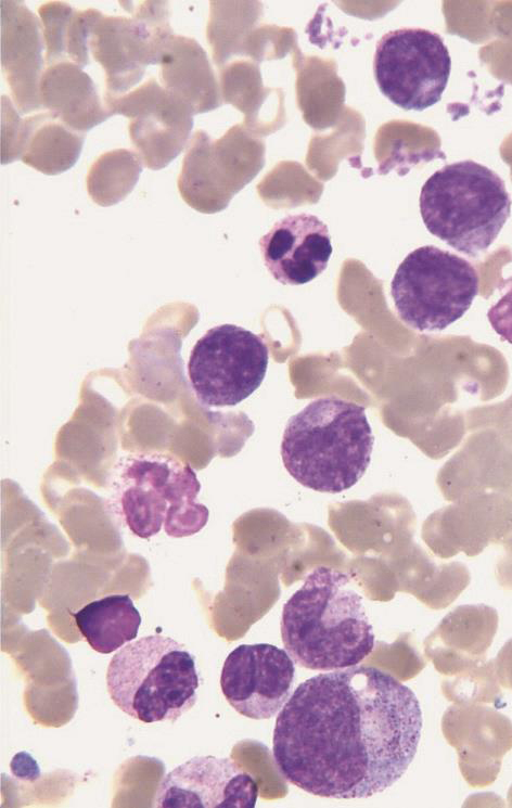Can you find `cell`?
Wrapping results in <instances>:
<instances>
[{
    "mask_svg": "<svg viewBox=\"0 0 512 808\" xmlns=\"http://www.w3.org/2000/svg\"><path fill=\"white\" fill-rule=\"evenodd\" d=\"M422 711L410 688L371 666L302 682L280 710L272 755L282 777L319 797H371L413 760Z\"/></svg>",
    "mask_w": 512,
    "mask_h": 808,
    "instance_id": "6da1fadb",
    "label": "cell"
},
{
    "mask_svg": "<svg viewBox=\"0 0 512 808\" xmlns=\"http://www.w3.org/2000/svg\"><path fill=\"white\" fill-rule=\"evenodd\" d=\"M280 630L292 659L311 670L356 666L375 646L361 595L346 574L328 566L310 572L283 605Z\"/></svg>",
    "mask_w": 512,
    "mask_h": 808,
    "instance_id": "7a4b0ae2",
    "label": "cell"
},
{
    "mask_svg": "<svg viewBox=\"0 0 512 808\" xmlns=\"http://www.w3.org/2000/svg\"><path fill=\"white\" fill-rule=\"evenodd\" d=\"M373 443L364 407L324 397L312 400L289 420L281 457L287 473L300 485L338 493L363 476Z\"/></svg>",
    "mask_w": 512,
    "mask_h": 808,
    "instance_id": "3957f363",
    "label": "cell"
},
{
    "mask_svg": "<svg viewBox=\"0 0 512 808\" xmlns=\"http://www.w3.org/2000/svg\"><path fill=\"white\" fill-rule=\"evenodd\" d=\"M108 505L137 537L149 539L162 529L174 538L201 531L208 509L196 502L201 484L194 470L169 453L123 454L108 477Z\"/></svg>",
    "mask_w": 512,
    "mask_h": 808,
    "instance_id": "277c9868",
    "label": "cell"
},
{
    "mask_svg": "<svg viewBox=\"0 0 512 808\" xmlns=\"http://www.w3.org/2000/svg\"><path fill=\"white\" fill-rule=\"evenodd\" d=\"M419 205L430 233L456 251L477 257L499 235L512 203L494 170L466 159L435 171L421 188Z\"/></svg>",
    "mask_w": 512,
    "mask_h": 808,
    "instance_id": "5b68a950",
    "label": "cell"
},
{
    "mask_svg": "<svg viewBox=\"0 0 512 808\" xmlns=\"http://www.w3.org/2000/svg\"><path fill=\"white\" fill-rule=\"evenodd\" d=\"M194 655L162 634L132 640L110 660L106 688L114 704L145 723L175 722L196 703Z\"/></svg>",
    "mask_w": 512,
    "mask_h": 808,
    "instance_id": "8992f818",
    "label": "cell"
},
{
    "mask_svg": "<svg viewBox=\"0 0 512 808\" xmlns=\"http://www.w3.org/2000/svg\"><path fill=\"white\" fill-rule=\"evenodd\" d=\"M478 286V274L466 259L425 245L400 262L391 294L404 323L419 332H436L462 318Z\"/></svg>",
    "mask_w": 512,
    "mask_h": 808,
    "instance_id": "52a82bcc",
    "label": "cell"
},
{
    "mask_svg": "<svg viewBox=\"0 0 512 808\" xmlns=\"http://www.w3.org/2000/svg\"><path fill=\"white\" fill-rule=\"evenodd\" d=\"M130 16L101 14L90 38L93 59L105 72V94L133 89L151 64H159L172 35L167 1H123Z\"/></svg>",
    "mask_w": 512,
    "mask_h": 808,
    "instance_id": "ba28073f",
    "label": "cell"
},
{
    "mask_svg": "<svg viewBox=\"0 0 512 808\" xmlns=\"http://www.w3.org/2000/svg\"><path fill=\"white\" fill-rule=\"evenodd\" d=\"M450 70L448 48L437 33L404 27L386 33L376 42V85L383 95L404 110L424 111L440 101Z\"/></svg>",
    "mask_w": 512,
    "mask_h": 808,
    "instance_id": "9c48e42d",
    "label": "cell"
},
{
    "mask_svg": "<svg viewBox=\"0 0 512 808\" xmlns=\"http://www.w3.org/2000/svg\"><path fill=\"white\" fill-rule=\"evenodd\" d=\"M269 362L265 341L235 324L209 329L193 346L188 375L196 398L208 407H231L263 383Z\"/></svg>",
    "mask_w": 512,
    "mask_h": 808,
    "instance_id": "30bf717a",
    "label": "cell"
},
{
    "mask_svg": "<svg viewBox=\"0 0 512 808\" xmlns=\"http://www.w3.org/2000/svg\"><path fill=\"white\" fill-rule=\"evenodd\" d=\"M112 115L129 118L130 139L146 168L159 170L184 148L193 125L191 107L154 77L119 95H104Z\"/></svg>",
    "mask_w": 512,
    "mask_h": 808,
    "instance_id": "8fae6325",
    "label": "cell"
},
{
    "mask_svg": "<svg viewBox=\"0 0 512 808\" xmlns=\"http://www.w3.org/2000/svg\"><path fill=\"white\" fill-rule=\"evenodd\" d=\"M294 660L272 644H241L226 657L220 688L227 702L240 715L255 720L270 719L292 695Z\"/></svg>",
    "mask_w": 512,
    "mask_h": 808,
    "instance_id": "7c38bea8",
    "label": "cell"
},
{
    "mask_svg": "<svg viewBox=\"0 0 512 808\" xmlns=\"http://www.w3.org/2000/svg\"><path fill=\"white\" fill-rule=\"evenodd\" d=\"M258 785L252 774L230 758L195 756L161 781L157 808H254Z\"/></svg>",
    "mask_w": 512,
    "mask_h": 808,
    "instance_id": "4fadbf2b",
    "label": "cell"
},
{
    "mask_svg": "<svg viewBox=\"0 0 512 808\" xmlns=\"http://www.w3.org/2000/svg\"><path fill=\"white\" fill-rule=\"evenodd\" d=\"M426 538L441 557L463 552L473 557L490 543L512 546V499L499 492H475L438 511Z\"/></svg>",
    "mask_w": 512,
    "mask_h": 808,
    "instance_id": "5bb4252c",
    "label": "cell"
},
{
    "mask_svg": "<svg viewBox=\"0 0 512 808\" xmlns=\"http://www.w3.org/2000/svg\"><path fill=\"white\" fill-rule=\"evenodd\" d=\"M443 731L457 749L465 782L472 787L492 784L512 749V721L484 704H456L445 713Z\"/></svg>",
    "mask_w": 512,
    "mask_h": 808,
    "instance_id": "9a60e30c",
    "label": "cell"
},
{
    "mask_svg": "<svg viewBox=\"0 0 512 808\" xmlns=\"http://www.w3.org/2000/svg\"><path fill=\"white\" fill-rule=\"evenodd\" d=\"M259 249L268 272L289 285L305 284L320 275L333 252L328 226L308 213L278 220L260 238Z\"/></svg>",
    "mask_w": 512,
    "mask_h": 808,
    "instance_id": "2e32d148",
    "label": "cell"
},
{
    "mask_svg": "<svg viewBox=\"0 0 512 808\" xmlns=\"http://www.w3.org/2000/svg\"><path fill=\"white\" fill-rule=\"evenodd\" d=\"M1 66L21 114L42 108V27L23 1L1 0Z\"/></svg>",
    "mask_w": 512,
    "mask_h": 808,
    "instance_id": "e0dca14e",
    "label": "cell"
},
{
    "mask_svg": "<svg viewBox=\"0 0 512 808\" xmlns=\"http://www.w3.org/2000/svg\"><path fill=\"white\" fill-rule=\"evenodd\" d=\"M438 484L450 501L475 492L512 499V450L490 434L472 436L440 470Z\"/></svg>",
    "mask_w": 512,
    "mask_h": 808,
    "instance_id": "ac0fdd59",
    "label": "cell"
},
{
    "mask_svg": "<svg viewBox=\"0 0 512 808\" xmlns=\"http://www.w3.org/2000/svg\"><path fill=\"white\" fill-rule=\"evenodd\" d=\"M497 611L485 604L456 607L433 634L431 654L436 667L452 676L484 659L498 629Z\"/></svg>",
    "mask_w": 512,
    "mask_h": 808,
    "instance_id": "d6986e66",
    "label": "cell"
},
{
    "mask_svg": "<svg viewBox=\"0 0 512 808\" xmlns=\"http://www.w3.org/2000/svg\"><path fill=\"white\" fill-rule=\"evenodd\" d=\"M39 92L42 107L76 132L85 133L112 116L90 76L71 62L47 66Z\"/></svg>",
    "mask_w": 512,
    "mask_h": 808,
    "instance_id": "ffe728a7",
    "label": "cell"
},
{
    "mask_svg": "<svg viewBox=\"0 0 512 808\" xmlns=\"http://www.w3.org/2000/svg\"><path fill=\"white\" fill-rule=\"evenodd\" d=\"M159 65L164 88L183 100L193 114L218 105L205 52L193 38L172 34L164 46Z\"/></svg>",
    "mask_w": 512,
    "mask_h": 808,
    "instance_id": "44dd1931",
    "label": "cell"
},
{
    "mask_svg": "<svg viewBox=\"0 0 512 808\" xmlns=\"http://www.w3.org/2000/svg\"><path fill=\"white\" fill-rule=\"evenodd\" d=\"M85 133L76 132L50 112L24 118L21 159L44 175L72 168L80 156Z\"/></svg>",
    "mask_w": 512,
    "mask_h": 808,
    "instance_id": "7402d4cb",
    "label": "cell"
},
{
    "mask_svg": "<svg viewBox=\"0 0 512 808\" xmlns=\"http://www.w3.org/2000/svg\"><path fill=\"white\" fill-rule=\"evenodd\" d=\"M46 46V64L71 62L79 67L90 63V38L102 12L77 10L63 1H48L38 9Z\"/></svg>",
    "mask_w": 512,
    "mask_h": 808,
    "instance_id": "603a6c76",
    "label": "cell"
},
{
    "mask_svg": "<svg viewBox=\"0 0 512 808\" xmlns=\"http://www.w3.org/2000/svg\"><path fill=\"white\" fill-rule=\"evenodd\" d=\"M92 650L110 654L137 638L141 615L128 594H110L72 614Z\"/></svg>",
    "mask_w": 512,
    "mask_h": 808,
    "instance_id": "cb8c5ba5",
    "label": "cell"
},
{
    "mask_svg": "<svg viewBox=\"0 0 512 808\" xmlns=\"http://www.w3.org/2000/svg\"><path fill=\"white\" fill-rule=\"evenodd\" d=\"M217 166L207 134L197 130L189 143L178 177L182 198L192 207L207 210L222 196Z\"/></svg>",
    "mask_w": 512,
    "mask_h": 808,
    "instance_id": "d4e9b609",
    "label": "cell"
},
{
    "mask_svg": "<svg viewBox=\"0 0 512 808\" xmlns=\"http://www.w3.org/2000/svg\"><path fill=\"white\" fill-rule=\"evenodd\" d=\"M141 156L128 149H115L101 154L87 175V189L92 200L113 205L123 200L142 172Z\"/></svg>",
    "mask_w": 512,
    "mask_h": 808,
    "instance_id": "484cf974",
    "label": "cell"
},
{
    "mask_svg": "<svg viewBox=\"0 0 512 808\" xmlns=\"http://www.w3.org/2000/svg\"><path fill=\"white\" fill-rule=\"evenodd\" d=\"M499 684L495 659H484L450 676L443 691L456 704H496L501 700Z\"/></svg>",
    "mask_w": 512,
    "mask_h": 808,
    "instance_id": "4316f807",
    "label": "cell"
},
{
    "mask_svg": "<svg viewBox=\"0 0 512 808\" xmlns=\"http://www.w3.org/2000/svg\"><path fill=\"white\" fill-rule=\"evenodd\" d=\"M24 119L18 116L12 102L2 95L1 161L12 163L21 158Z\"/></svg>",
    "mask_w": 512,
    "mask_h": 808,
    "instance_id": "83f0119b",
    "label": "cell"
},
{
    "mask_svg": "<svg viewBox=\"0 0 512 808\" xmlns=\"http://www.w3.org/2000/svg\"><path fill=\"white\" fill-rule=\"evenodd\" d=\"M487 318L495 332L512 344V288L489 308Z\"/></svg>",
    "mask_w": 512,
    "mask_h": 808,
    "instance_id": "f1b7e54d",
    "label": "cell"
},
{
    "mask_svg": "<svg viewBox=\"0 0 512 808\" xmlns=\"http://www.w3.org/2000/svg\"><path fill=\"white\" fill-rule=\"evenodd\" d=\"M495 668L499 683L512 690V638L500 649L495 659Z\"/></svg>",
    "mask_w": 512,
    "mask_h": 808,
    "instance_id": "f546056e",
    "label": "cell"
},
{
    "mask_svg": "<svg viewBox=\"0 0 512 808\" xmlns=\"http://www.w3.org/2000/svg\"><path fill=\"white\" fill-rule=\"evenodd\" d=\"M504 550L496 564V578L502 589L512 590V546Z\"/></svg>",
    "mask_w": 512,
    "mask_h": 808,
    "instance_id": "4dcf8cb0",
    "label": "cell"
},
{
    "mask_svg": "<svg viewBox=\"0 0 512 808\" xmlns=\"http://www.w3.org/2000/svg\"><path fill=\"white\" fill-rule=\"evenodd\" d=\"M508 803H509V806L512 807V785L508 792Z\"/></svg>",
    "mask_w": 512,
    "mask_h": 808,
    "instance_id": "1f68e13d",
    "label": "cell"
}]
</instances>
